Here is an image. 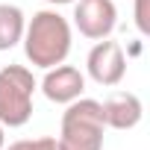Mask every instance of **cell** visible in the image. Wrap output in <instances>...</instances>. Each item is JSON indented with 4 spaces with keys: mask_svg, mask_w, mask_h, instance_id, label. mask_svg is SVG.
I'll return each instance as SVG.
<instances>
[{
    "mask_svg": "<svg viewBox=\"0 0 150 150\" xmlns=\"http://www.w3.org/2000/svg\"><path fill=\"white\" fill-rule=\"evenodd\" d=\"M30 150H59V141L56 138H35V141H30Z\"/></svg>",
    "mask_w": 150,
    "mask_h": 150,
    "instance_id": "obj_10",
    "label": "cell"
},
{
    "mask_svg": "<svg viewBox=\"0 0 150 150\" xmlns=\"http://www.w3.org/2000/svg\"><path fill=\"white\" fill-rule=\"evenodd\" d=\"M47 3H56V6H65V3H74V0H47Z\"/></svg>",
    "mask_w": 150,
    "mask_h": 150,
    "instance_id": "obj_12",
    "label": "cell"
},
{
    "mask_svg": "<svg viewBox=\"0 0 150 150\" xmlns=\"http://www.w3.org/2000/svg\"><path fill=\"white\" fill-rule=\"evenodd\" d=\"M6 147V132H3V124H0V150Z\"/></svg>",
    "mask_w": 150,
    "mask_h": 150,
    "instance_id": "obj_11",
    "label": "cell"
},
{
    "mask_svg": "<svg viewBox=\"0 0 150 150\" xmlns=\"http://www.w3.org/2000/svg\"><path fill=\"white\" fill-rule=\"evenodd\" d=\"M147 3L150 0H135V27L141 35L150 33V15H147Z\"/></svg>",
    "mask_w": 150,
    "mask_h": 150,
    "instance_id": "obj_9",
    "label": "cell"
},
{
    "mask_svg": "<svg viewBox=\"0 0 150 150\" xmlns=\"http://www.w3.org/2000/svg\"><path fill=\"white\" fill-rule=\"evenodd\" d=\"M86 68H88V77L97 83V86H118L127 74V59H124V50L118 41H97L86 59Z\"/></svg>",
    "mask_w": 150,
    "mask_h": 150,
    "instance_id": "obj_5",
    "label": "cell"
},
{
    "mask_svg": "<svg viewBox=\"0 0 150 150\" xmlns=\"http://www.w3.org/2000/svg\"><path fill=\"white\" fill-rule=\"evenodd\" d=\"M27 18L18 6L12 3H0V50H12L24 38Z\"/></svg>",
    "mask_w": 150,
    "mask_h": 150,
    "instance_id": "obj_8",
    "label": "cell"
},
{
    "mask_svg": "<svg viewBox=\"0 0 150 150\" xmlns=\"http://www.w3.org/2000/svg\"><path fill=\"white\" fill-rule=\"evenodd\" d=\"M41 91H44V97L50 103L68 106L71 100L83 97L86 77L80 74V68H74V65H56V68H47L44 80H41Z\"/></svg>",
    "mask_w": 150,
    "mask_h": 150,
    "instance_id": "obj_6",
    "label": "cell"
},
{
    "mask_svg": "<svg viewBox=\"0 0 150 150\" xmlns=\"http://www.w3.org/2000/svg\"><path fill=\"white\" fill-rule=\"evenodd\" d=\"M24 53L35 68H56L71 53V24L56 9H41L24 27Z\"/></svg>",
    "mask_w": 150,
    "mask_h": 150,
    "instance_id": "obj_1",
    "label": "cell"
},
{
    "mask_svg": "<svg viewBox=\"0 0 150 150\" xmlns=\"http://www.w3.org/2000/svg\"><path fill=\"white\" fill-rule=\"evenodd\" d=\"M103 106L91 97H77L62 115L59 150H103Z\"/></svg>",
    "mask_w": 150,
    "mask_h": 150,
    "instance_id": "obj_2",
    "label": "cell"
},
{
    "mask_svg": "<svg viewBox=\"0 0 150 150\" xmlns=\"http://www.w3.org/2000/svg\"><path fill=\"white\" fill-rule=\"evenodd\" d=\"M74 24L77 30L91 38V41H103L112 35L115 24H118V9L112 0H74Z\"/></svg>",
    "mask_w": 150,
    "mask_h": 150,
    "instance_id": "obj_4",
    "label": "cell"
},
{
    "mask_svg": "<svg viewBox=\"0 0 150 150\" xmlns=\"http://www.w3.org/2000/svg\"><path fill=\"white\" fill-rule=\"evenodd\" d=\"M103 106V121H106V127H112V129H132V127H138V121H141V115H144V106H141V100L135 97V94H129V91H124V94H112L106 103H100Z\"/></svg>",
    "mask_w": 150,
    "mask_h": 150,
    "instance_id": "obj_7",
    "label": "cell"
},
{
    "mask_svg": "<svg viewBox=\"0 0 150 150\" xmlns=\"http://www.w3.org/2000/svg\"><path fill=\"white\" fill-rule=\"evenodd\" d=\"M33 94L35 77L24 65L0 68V124L3 127H24L33 118Z\"/></svg>",
    "mask_w": 150,
    "mask_h": 150,
    "instance_id": "obj_3",
    "label": "cell"
}]
</instances>
